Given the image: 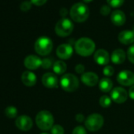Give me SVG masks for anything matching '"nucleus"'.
I'll return each mask as SVG.
<instances>
[{"instance_id": "nucleus-1", "label": "nucleus", "mask_w": 134, "mask_h": 134, "mask_svg": "<svg viewBox=\"0 0 134 134\" xmlns=\"http://www.w3.org/2000/svg\"><path fill=\"white\" fill-rule=\"evenodd\" d=\"M96 49L95 43L89 38L83 37L79 39L75 43L76 52L81 56L88 57L93 54Z\"/></svg>"}, {"instance_id": "nucleus-2", "label": "nucleus", "mask_w": 134, "mask_h": 134, "mask_svg": "<svg viewBox=\"0 0 134 134\" xmlns=\"http://www.w3.org/2000/svg\"><path fill=\"white\" fill-rule=\"evenodd\" d=\"M70 16L74 21L83 22L86 21L89 16V9L82 3H75L70 10Z\"/></svg>"}, {"instance_id": "nucleus-3", "label": "nucleus", "mask_w": 134, "mask_h": 134, "mask_svg": "<svg viewBox=\"0 0 134 134\" xmlns=\"http://www.w3.org/2000/svg\"><path fill=\"white\" fill-rule=\"evenodd\" d=\"M36 122L39 129L41 130H49L54 125V117L52 114L47 110L39 112L36 117Z\"/></svg>"}, {"instance_id": "nucleus-4", "label": "nucleus", "mask_w": 134, "mask_h": 134, "mask_svg": "<svg viewBox=\"0 0 134 134\" xmlns=\"http://www.w3.org/2000/svg\"><path fill=\"white\" fill-rule=\"evenodd\" d=\"M60 85L64 91L72 92L78 88L79 80L74 74H66L61 77Z\"/></svg>"}, {"instance_id": "nucleus-5", "label": "nucleus", "mask_w": 134, "mask_h": 134, "mask_svg": "<svg viewBox=\"0 0 134 134\" xmlns=\"http://www.w3.org/2000/svg\"><path fill=\"white\" fill-rule=\"evenodd\" d=\"M53 48V43L51 40L46 36H42L37 39L35 43V51L40 55L49 54Z\"/></svg>"}, {"instance_id": "nucleus-6", "label": "nucleus", "mask_w": 134, "mask_h": 134, "mask_svg": "<svg viewBox=\"0 0 134 134\" xmlns=\"http://www.w3.org/2000/svg\"><path fill=\"white\" fill-rule=\"evenodd\" d=\"M74 30V24L68 18H62L55 25V32L62 37L68 36Z\"/></svg>"}, {"instance_id": "nucleus-7", "label": "nucleus", "mask_w": 134, "mask_h": 134, "mask_svg": "<svg viewBox=\"0 0 134 134\" xmlns=\"http://www.w3.org/2000/svg\"><path fill=\"white\" fill-rule=\"evenodd\" d=\"M104 119L103 117L97 113L90 114L85 121V127L92 132L98 131L103 125Z\"/></svg>"}, {"instance_id": "nucleus-8", "label": "nucleus", "mask_w": 134, "mask_h": 134, "mask_svg": "<svg viewBox=\"0 0 134 134\" xmlns=\"http://www.w3.org/2000/svg\"><path fill=\"white\" fill-rule=\"evenodd\" d=\"M117 81L124 86H131L134 85V74L129 70H122L117 76Z\"/></svg>"}, {"instance_id": "nucleus-9", "label": "nucleus", "mask_w": 134, "mask_h": 134, "mask_svg": "<svg viewBox=\"0 0 134 134\" xmlns=\"http://www.w3.org/2000/svg\"><path fill=\"white\" fill-rule=\"evenodd\" d=\"M111 99L117 103H123L128 98V93L126 90L121 87L114 88L110 94Z\"/></svg>"}, {"instance_id": "nucleus-10", "label": "nucleus", "mask_w": 134, "mask_h": 134, "mask_svg": "<svg viewBox=\"0 0 134 134\" xmlns=\"http://www.w3.org/2000/svg\"><path fill=\"white\" fill-rule=\"evenodd\" d=\"M73 52L74 50L72 46L67 43H63L59 45L56 50V54L58 55V57L64 60L69 59L72 56Z\"/></svg>"}, {"instance_id": "nucleus-11", "label": "nucleus", "mask_w": 134, "mask_h": 134, "mask_svg": "<svg viewBox=\"0 0 134 134\" xmlns=\"http://www.w3.org/2000/svg\"><path fill=\"white\" fill-rule=\"evenodd\" d=\"M15 125L19 129L22 131H28L32 129L33 122L31 118H29V116L21 115L17 118L15 121Z\"/></svg>"}, {"instance_id": "nucleus-12", "label": "nucleus", "mask_w": 134, "mask_h": 134, "mask_svg": "<svg viewBox=\"0 0 134 134\" xmlns=\"http://www.w3.org/2000/svg\"><path fill=\"white\" fill-rule=\"evenodd\" d=\"M42 83L48 88H55L58 85V80L55 74L52 73H46L42 77Z\"/></svg>"}, {"instance_id": "nucleus-13", "label": "nucleus", "mask_w": 134, "mask_h": 134, "mask_svg": "<svg viewBox=\"0 0 134 134\" xmlns=\"http://www.w3.org/2000/svg\"><path fill=\"white\" fill-rule=\"evenodd\" d=\"M24 64L27 69L33 70L38 69L40 66H41L42 60L38 56L31 54L25 58L24 61Z\"/></svg>"}, {"instance_id": "nucleus-14", "label": "nucleus", "mask_w": 134, "mask_h": 134, "mask_svg": "<svg viewBox=\"0 0 134 134\" xmlns=\"http://www.w3.org/2000/svg\"><path fill=\"white\" fill-rule=\"evenodd\" d=\"M94 60L99 65H107L110 61L109 53L104 49H99L96 51L94 54Z\"/></svg>"}, {"instance_id": "nucleus-15", "label": "nucleus", "mask_w": 134, "mask_h": 134, "mask_svg": "<svg viewBox=\"0 0 134 134\" xmlns=\"http://www.w3.org/2000/svg\"><path fill=\"white\" fill-rule=\"evenodd\" d=\"M81 81L87 86L93 87L99 83V77L92 72L85 73L81 76Z\"/></svg>"}, {"instance_id": "nucleus-16", "label": "nucleus", "mask_w": 134, "mask_h": 134, "mask_svg": "<svg viewBox=\"0 0 134 134\" xmlns=\"http://www.w3.org/2000/svg\"><path fill=\"white\" fill-rule=\"evenodd\" d=\"M118 40L125 45L131 44L134 42V32L129 30H125L119 33Z\"/></svg>"}, {"instance_id": "nucleus-17", "label": "nucleus", "mask_w": 134, "mask_h": 134, "mask_svg": "<svg viewBox=\"0 0 134 134\" xmlns=\"http://www.w3.org/2000/svg\"><path fill=\"white\" fill-rule=\"evenodd\" d=\"M22 83L29 87H32L36 83V76L31 71H25L21 75Z\"/></svg>"}, {"instance_id": "nucleus-18", "label": "nucleus", "mask_w": 134, "mask_h": 134, "mask_svg": "<svg viewBox=\"0 0 134 134\" xmlns=\"http://www.w3.org/2000/svg\"><path fill=\"white\" fill-rule=\"evenodd\" d=\"M110 19H111V21L113 22V24L117 25V26L123 25L125 22V20H126L125 14L122 11L118 10L112 12Z\"/></svg>"}, {"instance_id": "nucleus-19", "label": "nucleus", "mask_w": 134, "mask_h": 134, "mask_svg": "<svg viewBox=\"0 0 134 134\" xmlns=\"http://www.w3.org/2000/svg\"><path fill=\"white\" fill-rule=\"evenodd\" d=\"M125 52L122 49H116L113 51L111 54V61L113 63L119 65L125 62Z\"/></svg>"}, {"instance_id": "nucleus-20", "label": "nucleus", "mask_w": 134, "mask_h": 134, "mask_svg": "<svg viewBox=\"0 0 134 134\" xmlns=\"http://www.w3.org/2000/svg\"><path fill=\"white\" fill-rule=\"evenodd\" d=\"M99 89L102 92H108L113 88V82H112V81L110 78L104 77V78L100 80V81L99 83Z\"/></svg>"}, {"instance_id": "nucleus-21", "label": "nucleus", "mask_w": 134, "mask_h": 134, "mask_svg": "<svg viewBox=\"0 0 134 134\" xmlns=\"http://www.w3.org/2000/svg\"><path fill=\"white\" fill-rule=\"evenodd\" d=\"M67 65L63 61H56L53 65V70L56 74H62L66 71Z\"/></svg>"}, {"instance_id": "nucleus-22", "label": "nucleus", "mask_w": 134, "mask_h": 134, "mask_svg": "<svg viewBox=\"0 0 134 134\" xmlns=\"http://www.w3.org/2000/svg\"><path fill=\"white\" fill-rule=\"evenodd\" d=\"M5 114L6 115L10 118H14L18 114V110L14 106H9L5 109Z\"/></svg>"}, {"instance_id": "nucleus-23", "label": "nucleus", "mask_w": 134, "mask_h": 134, "mask_svg": "<svg viewBox=\"0 0 134 134\" xmlns=\"http://www.w3.org/2000/svg\"><path fill=\"white\" fill-rule=\"evenodd\" d=\"M99 104L103 108H107L111 104V98L107 96H103L99 99Z\"/></svg>"}, {"instance_id": "nucleus-24", "label": "nucleus", "mask_w": 134, "mask_h": 134, "mask_svg": "<svg viewBox=\"0 0 134 134\" xmlns=\"http://www.w3.org/2000/svg\"><path fill=\"white\" fill-rule=\"evenodd\" d=\"M51 134H64L65 130L63 127L60 125H54L51 129Z\"/></svg>"}, {"instance_id": "nucleus-25", "label": "nucleus", "mask_w": 134, "mask_h": 134, "mask_svg": "<svg viewBox=\"0 0 134 134\" xmlns=\"http://www.w3.org/2000/svg\"><path fill=\"white\" fill-rule=\"evenodd\" d=\"M53 65H54V63H53V60L51 58H44V59L42 60L41 66L43 67V69H49Z\"/></svg>"}, {"instance_id": "nucleus-26", "label": "nucleus", "mask_w": 134, "mask_h": 134, "mask_svg": "<svg viewBox=\"0 0 134 134\" xmlns=\"http://www.w3.org/2000/svg\"><path fill=\"white\" fill-rule=\"evenodd\" d=\"M108 4L112 7H121L125 0H107Z\"/></svg>"}, {"instance_id": "nucleus-27", "label": "nucleus", "mask_w": 134, "mask_h": 134, "mask_svg": "<svg viewBox=\"0 0 134 134\" xmlns=\"http://www.w3.org/2000/svg\"><path fill=\"white\" fill-rule=\"evenodd\" d=\"M127 56H128L129 60L132 63L134 64V44L132 45V46L128 49Z\"/></svg>"}, {"instance_id": "nucleus-28", "label": "nucleus", "mask_w": 134, "mask_h": 134, "mask_svg": "<svg viewBox=\"0 0 134 134\" xmlns=\"http://www.w3.org/2000/svg\"><path fill=\"white\" fill-rule=\"evenodd\" d=\"M114 70L111 65H107L103 69V74L107 77H110L114 74Z\"/></svg>"}, {"instance_id": "nucleus-29", "label": "nucleus", "mask_w": 134, "mask_h": 134, "mask_svg": "<svg viewBox=\"0 0 134 134\" xmlns=\"http://www.w3.org/2000/svg\"><path fill=\"white\" fill-rule=\"evenodd\" d=\"M32 4V3L31 2H29V1H25V2H23V3H21L20 8H21V10L22 11L27 12V11H29V10L31 9Z\"/></svg>"}, {"instance_id": "nucleus-30", "label": "nucleus", "mask_w": 134, "mask_h": 134, "mask_svg": "<svg viewBox=\"0 0 134 134\" xmlns=\"http://www.w3.org/2000/svg\"><path fill=\"white\" fill-rule=\"evenodd\" d=\"M72 134H87V131L83 126L79 125V126H77L74 128Z\"/></svg>"}, {"instance_id": "nucleus-31", "label": "nucleus", "mask_w": 134, "mask_h": 134, "mask_svg": "<svg viewBox=\"0 0 134 134\" xmlns=\"http://www.w3.org/2000/svg\"><path fill=\"white\" fill-rule=\"evenodd\" d=\"M75 71L77 74H83L85 71V66L82 64H78L77 65L75 66Z\"/></svg>"}, {"instance_id": "nucleus-32", "label": "nucleus", "mask_w": 134, "mask_h": 134, "mask_svg": "<svg viewBox=\"0 0 134 134\" xmlns=\"http://www.w3.org/2000/svg\"><path fill=\"white\" fill-rule=\"evenodd\" d=\"M47 0H31V3L36 6H43L47 3Z\"/></svg>"}, {"instance_id": "nucleus-33", "label": "nucleus", "mask_w": 134, "mask_h": 134, "mask_svg": "<svg viewBox=\"0 0 134 134\" xmlns=\"http://www.w3.org/2000/svg\"><path fill=\"white\" fill-rule=\"evenodd\" d=\"M110 8L107 5L103 6L101 8V14L103 15H107L110 13Z\"/></svg>"}, {"instance_id": "nucleus-34", "label": "nucleus", "mask_w": 134, "mask_h": 134, "mask_svg": "<svg viewBox=\"0 0 134 134\" xmlns=\"http://www.w3.org/2000/svg\"><path fill=\"white\" fill-rule=\"evenodd\" d=\"M75 118H76L77 121H78V122H83V121H85V117H84V115H83V114H77L76 115Z\"/></svg>"}, {"instance_id": "nucleus-35", "label": "nucleus", "mask_w": 134, "mask_h": 134, "mask_svg": "<svg viewBox=\"0 0 134 134\" xmlns=\"http://www.w3.org/2000/svg\"><path fill=\"white\" fill-rule=\"evenodd\" d=\"M129 96L132 99H134V85L132 86L129 90Z\"/></svg>"}, {"instance_id": "nucleus-36", "label": "nucleus", "mask_w": 134, "mask_h": 134, "mask_svg": "<svg viewBox=\"0 0 134 134\" xmlns=\"http://www.w3.org/2000/svg\"><path fill=\"white\" fill-rule=\"evenodd\" d=\"M60 14H61L62 17H65V16L67 14V10H66L65 8L61 9V10H60Z\"/></svg>"}, {"instance_id": "nucleus-37", "label": "nucleus", "mask_w": 134, "mask_h": 134, "mask_svg": "<svg viewBox=\"0 0 134 134\" xmlns=\"http://www.w3.org/2000/svg\"><path fill=\"white\" fill-rule=\"evenodd\" d=\"M84 2H85V3H89V2H91V1H92V0H83Z\"/></svg>"}, {"instance_id": "nucleus-38", "label": "nucleus", "mask_w": 134, "mask_h": 134, "mask_svg": "<svg viewBox=\"0 0 134 134\" xmlns=\"http://www.w3.org/2000/svg\"><path fill=\"white\" fill-rule=\"evenodd\" d=\"M41 134H48V133H47V132H43V133H41Z\"/></svg>"}]
</instances>
